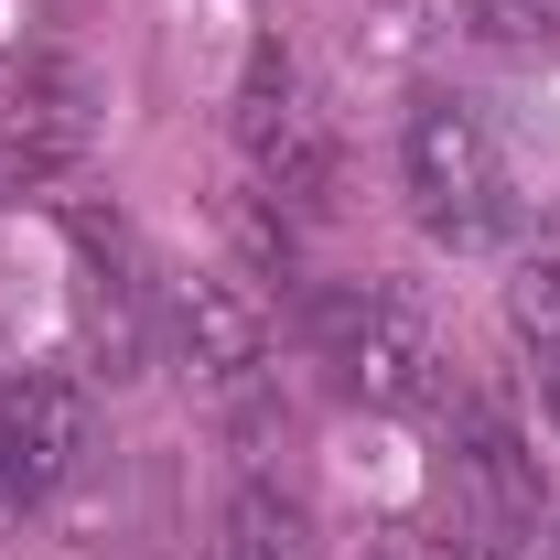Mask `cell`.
<instances>
[{"instance_id": "10", "label": "cell", "mask_w": 560, "mask_h": 560, "mask_svg": "<svg viewBox=\"0 0 560 560\" xmlns=\"http://www.w3.org/2000/svg\"><path fill=\"white\" fill-rule=\"evenodd\" d=\"M55 173H66V151H55V140H33L11 108H0V206H11V195H33V184H55Z\"/></svg>"}, {"instance_id": "7", "label": "cell", "mask_w": 560, "mask_h": 560, "mask_svg": "<svg viewBox=\"0 0 560 560\" xmlns=\"http://www.w3.org/2000/svg\"><path fill=\"white\" fill-rule=\"evenodd\" d=\"M162 335H173V355L206 377V388H248L259 377V355H270V313L237 291V280H173L162 291Z\"/></svg>"}, {"instance_id": "3", "label": "cell", "mask_w": 560, "mask_h": 560, "mask_svg": "<svg viewBox=\"0 0 560 560\" xmlns=\"http://www.w3.org/2000/svg\"><path fill=\"white\" fill-rule=\"evenodd\" d=\"M237 162H248V184L291 215H324L335 206V130H324V108L302 97V75L259 55L248 86H237Z\"/></svg>"}, {"instance_id": "11", "label": "cell", "mask_w": 560, "mask_h": 560, "mask_svg": "<svg viewBox=\"0 0 560 560\" xmlns=\"http://www.w3.org/2000/svg\"><path fill=\"white\" fill-rule=\"evenodd\" d=\"M517 335H528V346H560V259L517 280Z\"/></svg>"}, {"instance_id": "13", "label": "cell", "mask_w": 560, "mask_h": 560, "mask_svg": "<svg viewBox=\"0 0 560 560\" xmlns=\"http://www.w3.org/2000/svg\"><path fill=\"white\" fill-rule=\"evenodd\" d=\"M0 517H11V453H0Z\"/></svg>"}, {"instance_id": "5", "label": "cell", "mask_w": 560, "mask_h": 560, "mask_svg": "<svg viewBox=\"0 0 560 560\" xmlns=\"http://www.w3.org/2000/svg\"><path fill=\"white\" fill-rule=\"evenodd\" d=\"M75 313H86V355H97V377H140L151 346H162V302H151V280H140L130 237L119 226H97V215H75Z\"/></svg>"}, {"instance_id": "8", "label": "cell", "mask_w": 560, "mask_h": 560, "mask_svg": "<svg viewBox=\"0 0 560 560\" xmlns=\"http://www.w3.org/2000/svg\"><path fill=\"white\" fill-rule=\"evenodd\" d=\"M215 560H302V506L270 475H248L226 495V517H215Z\"/></svg>"}, {"instance_id": "1", "label": "cell", "mask_w": 560, "mask_h": 560, "mask_svg": "<svg viewBox=\"0 0 560 560\" xmlns=\"http://www.w3.org/2000/svg\"><path fill=\"white\" fill-rule=\"evenodd\" d=\"M313 355L366 410H442L453 399V346H442L431 302L399 291V280H335V291H313Z\"/></svg>"}, {"instance_id": "2", "label": "cell", "mask_w": 560, "mask_h": 560, "mask_svg": "<svg viewBox=\"0 0 560 560\" xmlns=\"http://www.w3.org/2000/svg\"><path fill=\"white\" fill-rule=\"evenodd\" d=\"M399 195L442 248H506L517 237V173H506L495 130L442 86L410 97V119H399Z\"/></svg>"}, {"instance_id": "4", "label": "cell", "mask_w": 560, "mask_h": 560, "mask_svg": "<svg viewBox=\"0 0 560 560\" xmlns=\"http://www.w3.org/2000/svg\"><path fill=\"white\" fill-rule=\"evenodd\" d=\"M453 420V453H442V486H453V528L475 539V550H517V539H539V464H528V442L506 431V410L486 399H442Z\"/></svg>"}, {"instance_id": "6", "label": "cell", "mask_w": 560, "mask_h": 560, "mask_svg": "<svg viewBox=\"0 0 560 560\" xmlns=\"http://www.w3.org/2000/svg\"><path fill=\"white\" fill-rule=\"evenodd\" d=\"M0 453H11V506H44L86 464V399L55 366H11L0 377Z\"/></svg>"}, {"instance_id": "9", "label": "cell", "mask_w": 560, "mask_h": 560, "mask_svg": "<svg viewBox=\"0 0 560 560\" xmlns=\"http://www.w3.org/2000/svg\"><path fill=\"white\" fill-rule=\"evenodd\" d=\"M464 33L486 55H560V0H464Z\"/></svg>"}, {"instance_id": "12", "label": "cell", "mask_w": 560, "mask_h": 560, "mask_svg": "<svg viewBox=\"0 0 560 560\" xmlns=\"http://www.w3.org/2000/svg\"><path fill=\"white\" fill-rule=\"evenodd\" d=\"M539 410L560 420V346H539Z\"/></svg>"}]
</instances>
